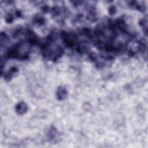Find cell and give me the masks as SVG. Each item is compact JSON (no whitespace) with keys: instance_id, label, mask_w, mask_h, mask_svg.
I'll return each mask as SVG.
<instances>
[{"instance_id":"cell-1","label":"cell","mask_w":148,"mask_h":148,"mask_svg":"<svg viewBox=\"0 0 148 148\" xmlns=\"http://www.w3.org/2000/svg\"><path fill=\"white\" fill-rule=\"evenodd\" d=\"M18 69L15 67V66H12L11 67L7 72H4V74L2 75L3 76L4 79L6 81H10L14 76L17 75L18 73Z\"/></svg>"},{"instance_id":"cell-2","label":"cell","mask_w":148,"mask_h":148,"mask_svg":"<svg viewBox=\"0 0 148 148\" xmlns=\"http://www.w3.org/2000/svg\"><path fill=\"white\" fill-rule=\"evenodd\" d=\"M57 98L60 101H63L68 97L67 90L62 86L59 87L56 91Z\"/></svg>"},{"instance_id":"cell-3","label":"cell","mask_w":148,"mask_h":148,"mask_svg":"<svg viewBox=\"0 0 148 148\" xmlns=\"http://www.w3.org/2000/svg\"><path fill=\"white\" fill-rule=\"evenodd\" d=\"M28 110V106L27 104L23 101L19 102L15 106V110L16 113L19 115H23L25 114Z\"/></svg>"},{"instance_id":"cell-4","label":"cell","mask_w":148,"mask_h":148,"mask_svg":"<svg viewBox=\"0 0 148 148\" xmlns=\"http://www.w3.org/2000/svg\"><path fill=\"white\" fill-rule=\"evenodd\" d=\"M47 138L50 142H56V140L58 139V133L57 130L51 127L47 133Z\"/></svg>"},{"instance_id":"cell-5","label":"cell","mask_w":148,"mask_h":148,"mask_svg":"<svg viewBox=\"0 0 148 148\" xmlns=\"http://www.w3.org/2000/svg\"><path fill=\"white\" fill-rule=\"evenodd\" d=\"M33 22L37 25H43L45 23V19L42 16L37 14L34 16L33 18Z\"/></svg>"},{"instance_id":"cell-6","label":"cell","mask_w":148,"mask_h":148,"mask_svg":"<svg viewBox=\"0 0 148 148\" xmlns=\"http://www.w3.org/2000/svg\"><path fill=\"white\" fill-rule=\"evenodd\" d=\"M140 26L143 28L145 35H147V19H142L139 22Z\"/></svg>"},{"instance_id":"cell-7","label":"cell","mask_w":148,"mask_h":148,"mask_svg":"<svg viewBox=\"0 0 148 148\" xmlns=\"http://www.w3.org/2000/svg\"><path fill=\"white\" fill-rule=\"evenodd\" d=\"M13 20H14V16L12 13H8V14H6L5 17V20L7 23H12L13 21Z\"/></svg>"},{"instance_id":"cell-8","label":"cell","mask_w":148,"mask_h":148,"mask_svg":"<svg viewBox=\"0 0 148 148\" xmlns=\"http://www.w3.org/2000/svg\"><path fill=\"white\" fill-rule=\"evenodd\" d=\"M109 14H114L116 12V8L114 6H111L109 9Z\"/></svg>"}]
</instances>
